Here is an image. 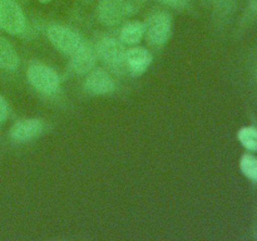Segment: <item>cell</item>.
<instances>
[{
	"instance_id": "277c9868",
	"label": "cell",
	"mask_w": 257,
	"mask_h": 241,
	"mask_svg": "<svg viewBox=\"0 0 257 241\" xmlns=\"http://www.w3.org/2000/svg\"><path fill=\"white\" fill-rule=\"evenodd\" d=\"M0 27L14 35L25 30L27 19L24 12L14 0H0Z\"/></svg>"
},
{
	"instance_id": "ba28073f",
	"label": "cell",
	"mask_w": 257,
	"mask_h": 241,
	"mask_svg": "<svg viewBox=\"0 0 257 241\" xmlns=\"http://www.w3.org/2000/svg\"><path fill=\"white\" fill-rule=\"evenodd\" d=\"M44 131V122L38 118H29L15 123L10 130V137L15 142H28L38 136H40Z\"/></svg>"
},
{
	"instance_id": "ac0fdd59",
	"label": "cell",
	"mask_w": 257,
	"mask_h": 241,
	"mask_svg": "<svg viewBox=\"0 0 257 241\" xmlns=\"http://www.w3.org/2000/svg\"><path fill=\"white\" fill-rule=\"evenodd\" d=\"M42 3H48V2H52V0H40Z\"/></svg>"
},
{
	"instance_id": "9c48e42d",
	"label": "cell",
	"mask_w": 257,
	"mask_h": 241,
	"mask_svg": "<svg viewBox=\"0 0 257 241\" xmlns=\"http://www.w3.org/2000/svg\"><path fill=\"white\" fill-rule=\"evenodd\" d=\"M85 88L93 94H109L114 92L115 83L112 75L105 70H90L85 80Z\"/></svg>"
},
{
	"instance_id": "7c38bea8",
	"label": "cell",
	"mask_w": 257,
	"mask_h": 241,
	"mask_svg": "<svg viewBox=\"0 0 257 241\" xmlns=\"http://www.w3.org/2000/svg\"><path fill=\"white\" fill-rule=\"evenodd\" d=\"M18 67H19V57L14 47L7 39L0 37V68L15 70Z\"/></svg>"
},
{
	"instance_id": "e0dca14e",
	"label": "cell",
	"mask_w": 257,
	"mask_h": 241,
	"mask_svg": "<svg viewBox=\"0 0 257 241\" xmlns=\"http://www.w3.org/2000/svg\"><path fill=\"white\" fill-rule=\"evenodd\" d=\"M250 8L257 12V0H250Z\"/></svg>"
},
{
	"instance_id": "52a82bcc",
	"label": "cell",
	"mask_w": 257,
	"mask_h": 241,
	"mask_svg": "<svg viewBox=\"0 0 257 241\" xmlns=\"http://www.w3.org/2000/svg\"><path fill=\"white\" fill-rule=\"evenodd\" d=\"M152 53L146 48L135 47L125 52L124 68L133 75H141L148 69L152 63Z\"/></svg>"
},
{
	"instance_id": "4fadbf2b",
	"label": "cell",
	"mask_w": 257,
	"mask_h": 241,
	"mask_svg": "<svg viewBox=\"0 0 257 241\" xmlns=\"http://www.w3.org/2000/svg\"><path fill=\"white\" fill-rule=\"evenodd\" d=\"M237 138L241 145L248 151H257V128L253 126L242 127L237 133Z\"/></svg>"
},
{
	"instance_id": "7a4b0ae2",
	"label": "cell",
	"mask_w": 257,
	"mask_h": 241,
	"mask_svg": "<svg viewBox=\"0 0 257 241\" xmlns=\"http://www.w3.org/2000/svg\"><path fill=\"white\" fill-rule=\"evenodd\" d=\"M146 38L153 47H162L167 43L172 30L171 15L165 12H158L151 15L145 24Z\"/></svg>"
},
{
	"instance_id": "8992f818",
	"label": "cell",
	"mask_w": 257,
	"mask_h": 241,
	"mask_svg": "<svg viewBox=\"0 0 257 241\" xmlns=\"http://www.w3.org/2000/svg\"><path fill=\"white\" fill-rule=\"evenodd\" d=\"M128 0H100L97 8V14L100 22L105 25H115L128 14Z\"/></svg>"
},
{
	"instance_id": "d6986e66",
	"label": "cell",
	"mask_w": 257,
	"mask_h": 241,
	"mask_svg": "<svg viewBox=\"0 0 257 241\" xmlns=\"http://www.w3.org/2000/svg\"><path fill=\"white\" fill-rule=\"evenodd\" d=\"M256 79H257V70H256Z\"/></svg>"
},
{
	"instance_id": "6da1fadb",
	"label": "cell",
	"mask_w": 257,
	"mask_h": 241,
	"mask_svg": "<svg viewBox=\"0 0 257 241\" xmlns=\"http://www.w3.org/2000/svg\"><path fill=\"white\" fill-rule=\"evenodd\" d=\"M28 80L43 94H54L60 87V78L50 67L44 64H33L28 69Z\"/></svg>"
},
{
	"instance_id": "8fae6325",
	"label": "cell",
	"mask_w": 257,
	"mask_h": 241,
	"mask_svg": "<svg viewBox=\"0 0 257 241\" xmlns=\"http://www.w3.org/2000/svg\"><path fill=\"white\" fill-rule=\"evenodd\" d=\"M146 28L145 24L141 22H131L127 23L124 27L120 29L119 40L123 44L128 45H136L142 40L145 37Z\"/></svg>"
},
{
	"instance_id": "5bb4252c",
	"label": "cell",
	"mask_w": 257,
	"mask_h": 241,
	"mask_svg": "<svg viewBox=\"0 0 257 241\" xmlns=\"http://www.w3.org/2000/svg\"><path fill=\"white\" fill-rule=\"evenodd\" d=\"M240 168L243 175L251 181L257 182V157L250 153H246L240 160Z\"/></svg>"
},
{
	"instance_id": "5b68a950",
	"label": "cell",
	"mask_w": 257,
	"mask_h": 241,
	"mask_svg": "<svg viewBox=\"0 0 257 241\" xmlns=\"http://www.w3.org/2000/svg\"><path fill=\"white\" fill-rule=\"evenodd\" d=\"M97 55L103 60L105 65L112 68L115 72L124 70V48L122 43L113 38H103L97 45Z\"/></svg>"
},
{
	"instance_id": "3957f363",
	"label": "cell",
	"mask_w": 257,
	"mask_h": 241,
	"mask_svg": "<svg viewBox=\"0 0 257 241\" xmlns=\"http://www.w3.org/2000/svg\"><path fill=\"white\" fill-rule=\"evenodd\" d=\"M47 35L50 43L63 54L72 55L84 44L78 33L64 25L53 24L47 29Z\"/></svg>"
},
{
	"instance_id": "9a60e30c",
	"label": "cell",
	"mask_w": 257,
	"mask_h": 241,
	"mask_svg": "<svg viewBox=\"0 0 257 241\" xmlns=\"http://www.w3.org/2000/svg\"><path fill=\"white\" fill-rule=\"evenodd\" d=\"M158 2L175 9H183L188 5V0H158Z\"/></svg>"
},
{
	"instance_id": "30bf717a",
	"label": "cell",
	"mask_w": 257,
	"mask_h": 241,
	"mask_svg": "<svg viewBox=\"0 0 257 241\" xmlns=\"http://www.w3.org/2000/svg\"><path fill=\"white\" fill-rule=\"evenodd\" d=\"M72 57V67L79 74H87L97 63V52L90 45L83 44Z\"/></svg>"
},
{
	"instance_id": "2e32d148",
	"label": "cell",
	"mask_w": 257,
	"mask_h": 241,
	"mask_svg": "<svg viewBox=\"0 0 257 241\" xmlns=\"http://www.w3.org/2000/svg\"><path fill=\"white\" fill-rule=\"evenodd\" d=\"M8 115H9V107H8V103L4 99V97L0 95V123L4 122Z\"/></svg>"
}]
</instances>
